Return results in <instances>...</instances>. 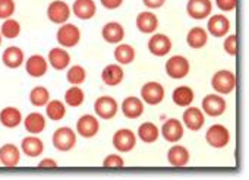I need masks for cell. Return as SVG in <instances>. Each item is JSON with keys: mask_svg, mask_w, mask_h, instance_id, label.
<instances>
[{"mask_svg": "<svg viewBox=\"0 0 249 180\" xmlns=\"http://www.w3.org/2000/svg\"><path fill=\"white\" fill-rule=\"evenodd\" d=\"M100 3L103 8H106L108 11H114L123 5V0H100Z\"/></svg>", "mask_w": 249, "mask_h": 180, "instance_id": "44", "label": "cell"}, {"mask_svg": "<svg viewBox=\"0 0 249 180\" xmlns=\"http://www.w3.org/2000/svg\"><path fill=\"white\" fill-rule=\"evenodd\" d=\"M205 141L211 148H226L230 142V132L224 125H213L205 132Z\"/></svg>", "mask_w": 249, "mask_h": 180, "instance_id": "5", "label": "cell"}, {"mask_svg": "<svg viewBox=\"0 0 249 180\" xmlns=\"http://www.w3.org/2000/svg\"><path fill=\"white\" fill-rule=\"evenodd\" d=\"M44 107L46 116L53 122H60L66 116V104L60 100H50Z\"/></svg>", "mask_w": 249, "mask_h": 180, "instance_id": "34", "label": "cell"}, {"mask_svg": "<svg viewBox=\"0 0 249 180\" xmlns=\"http://www.w3.org/2000/svg\"><path fill=\"white\" fill-rule=\"evenodd\" d=\"M182 123L185 127H188L192 132H198L202 129L204 123H205V114L202 113L201 108L196 107H185V111L182 114Z\"/></svg>", "mask_w": 249, "mask_h": 180, "instance_id": "15", "label": "cell"}, {"mask_svg": "<svg viewBox=\"0 0 249 180\" xmlns=\"http://www.w3.org/2000/svg\"><path fill=\"white\" fill-rule=\"evenodd\" d=\"M52 142H53V146L57 151L68 152V151L73 149L75 145H76V132L72 127L62 126V127L54 130Z\"/></svg>", "mask_w": 249, "mask_h": 180, "instance_id": "3", "label": "cell"}, {"mask_svg": "<svg viewBox=\"0 0 249 180\" xmlns=\"http://www.w3.org/2000/svg\"><path fill=\"white\" fill-rule=\"evenodd\" d=\"M208 43V33L202 27H194L186 34V44L194 50H201Z\"/></svg>", "mask_w": 249, "mask_h": 180, "instance_id": "29", "label": "cell"}, {"mask_svg": "<svg viewBox=\"0 0 249 180\" xmlns=\"http://www.w3.org/2000/svg\"><path fill=\"white\" fill-rule=\"evenodd\" d=\"M72 15L71 6L63 2V0H53V2L47 6V18L50 22L56 25H62L69 21Z\"/></svg>", "mask_w": 249, "mask_h": 180, "instance_id": "9", "label": "cell"}, {"mask_svg": "<svg viewBox=\"0 0 249 180\" xmlns=\"http://www.w3.org/2000/svg\"><path fill=\"white\" fill-rule=\"evenodd\" d=\"M24 127L30 135H40L41 132H44L46 126H47V120L46 116L38 113V111H33L30 113L24 120Z\"/></svg>", "mask_w": 249, "mask_h": 180, "instance_id": "27", "label": "cell"}, {"mask_svg": "<svg viewBox=\"0 0 249 180\" xmlns=\"http://www.w3.org/2000/svg\"><path fill=\"white\" fill-rule=\"evenodd\" d=\"M135 24H137V28L140 33L142 34H154L159 28V18L156 14L150 12V11H145V12H141L138 14L137 19H135Z\"/></svg>", "mask_w": 249, "mask_h": 180, "instance_id": "24", "label": "cell"}, {"mask_svg": "<svg viewBox=\"0 0 249 180\" xmlns=\"http://www.w3.org/2000/svg\"><path fill=\"white\" fill-rule=\"evenodd\" d=\"M2 41H3V37H2V34H0V47H2Z\"/></svg>", "mask_w": 249, "mask_h": 180, "instance_id": "46", "label": "cell"}, {"mask_svg": "<svg viewBox=\"0 0 249 180\" xmlns=\"http://www.w3.org/2000/svg\"><path fill=\"white\" fill-rule=\"evenodd\" d=\"M2 62L6 68L9 69H18L24 65L25 62V54L24 50L19 49L18 46H11L2 53Z\"/></svg>", "mask_w": 249, "mask_h": 180, "instance_id": "25", "label": "cell"}, {"mask_svg": "<svg viewBox=\"0 0 249 180\" xmlns=\"http://www.w3.org/2000/svg\"><path fill=\"white\" fill-rule=\"evenodd\" d=\"M47 62L54 71H65L71 65V54L63 47H54L49 52Z\"/></svg>", "mask_w": 249, "mask_h": 180, "instance_id": "22", "label": "cell"}, {"mask_svg": "<svg viewBox=\"0 0 249 180\" xmlns=\"http://www.w3.org/2000/svg\"><path fill=\"white\" fill-rule=\"evenodd\" d=\"M142 3L148 9H160L164 6L166 0H142Z\"/></svg>", "mask_w": 249, "mask_h": 180, "instance_id": "45", "label": "cell"}, {"mask_svg": "<svg viewBox=\"0 0 249 180\" xmlns=\"http://www.w3.org/2000/svg\"><path fill=\"white\" fill-rule=\"evenodd\" d=\"M213 12V2L211 0H188L186 3V14L196 21H202L208 18Z\"/></svg>", "mask_w": 249, "mask_h": 180, "instance_id": "14", "label": "cell"}, {"mask_svg": "<svg viewBox=\"0 0 249 180\" xmlns=\"http://www.w3.org/2000/svg\"><path fill=\"white\" fill-rule=\"evenodd\" d=\"M226 108H227L226 100L220 94H217V92L205 95L202 98V101H201L202 113L210 116V117H220L226 111Z\"/></svg>", "mask_w": 249, "mask_h": 180, "instance_id": "8", "label": "cell"}, {"mask_svg": "<svg viewBox=\"0 0 249 180\" xmlns=\"http://www.w3.org/2000/svg\"><path fill=\"white\" fill-rule=\"evenodd\" d=\"M101 37L108 44H119L124 38V28L119 22H107L101 30Z\"/></svg>", "mask_w": 249, "mask_h": 180, "instance_id": "28", "label": "cell"}, {"mask_svg": "<svg viewBox=\"0 0 249 180\" xmlns=\"http://www.w3.org/2000/svg\"><path fill=\"white\" fill-rule=\"evenodd\" d=\"M37 167H38L40 170H56V168L59 167V164H57V161L53 160V158H44V160H41V161L38 162Z\"/></svg>", "mask_w": 249, "mask_h": 180, "instance_id": "43", "label": "cell"}, {"mask_svg": "<svg viewBox=\"0 0 249 180\" xmlns=\"http://www.w3.org/2000/svg\"><path fill=\"white\" fill-rule=\"evenodd\" d=\"M100 132V120L97 116L84 114L76 122V133L82 138H94Z\"/></svg>", "mask_w": 249, "mask_h": 180, "instance_id": "13", "label": "cell"}, {"mask_svg": "<svg viewBox=\"0 0 249 180\" xmlns=\"http://www.w3.org/2000/svg\"><path fill=\"white\" fill-rule=\"evenodd\" d=\"M160 135L170 144L179 142L185 135V126L179 119H169L160 127Z\"/></svg>", "mask_w": 249, "mask_h": 180, "instance_id": "11", "label": "cell"}, {"mask_svg": "<svg viewBox=\"0 0 249 180\" xmlns=\"http://www.w3.org/2000/svg\"><path fill=\"white\" fill-rule=\"evenodd\" d=\"M114 60L116 63H119L120 66H126L131 65L135 57H137V52L131 44H124V43H119L113 52Z\"/></svg>", "mask_w": 249, "mask_h": 180, "instance_id": "30", "label": "cell"}, {"mask_svg": "<svg viewBox=\"0 0 249 180\" xmlns=\"http://www.w3.org/2000/svg\"><path fill=\"white\" fill-rule=\"evenodd\" d=\"M0 34H2V37L6 40L18 38L21 34V24L14 18H8L3 21L2 27H0Z\"/></svg>", "mask_w": 249, "mask_h": 180, "instance_id": "37", "label": "cell"}, {"mask_svg": "<svg viewBox=\"0 0 249 180\" xmlns=\"http://www.w3.org/2000/svg\"><path fill=\"white\" fill-rule=\"evenodd\" d=\"M85 79H87V71L81 65L71 66L66 72V81L71 85H81L85 82Z\"/></svg>", "mask_w": 249, "mask_h": 180, "instance_id": "38", "label": "cell"}, {"mask_svg": "<svg viewBox=\"0 0 249 180\" xmlns=\"http://www.w3.org/2000/svg\"><path fill=\"white\" fill-rule=\"evenodd\" d=\"M189 160H191V154L188 148L183 145H179L178 142L173 146H170L167 151V161L172 167H176V168L186 167L189 164Z\"/></svg>", "mask_w": 249, "mask_h": 180, "instance_id": "19", "label": "cell"}, {"mask_svg": "<svg viewBox=\"0 0 249 180\" xmlns=\"http://www.w3.org/2000/svg\"><path fill=\"white\" fill-rule=\"evenodd\" d=\"M17 11L15 0H0V19L12 18V15Z\"/></svg>", "mask_w": 249, "mask_h": 180, "instance_id": "40", "label": "cell"}, {"mask_svg": "<svg viewBox=\"0 0 249 180\" xmlns=\"http://www.w3.org/2000/svg\"><path fill=\"white\" fill-rule=\"evenodd\" d=\"M24 63H25V71L31 78H41L49 71V62L41 54H33Z\"/></svg>", "mask_w": 249, "mask_h": 180, "instance_id": "20", "label": "cell"}, {"mask_svg": "<svg viewBox=\"0 0 249 180\" xmlns=\"http://www.w3.org/2000/svg\"><path fill=\"white\" fill-rule=\"evenodd\" d=\"M21 152L31 158L40 157L44 152V142L37 135H28L21 141Z\"/></svg>", "mask_w": 249, "mask_h": 180, "instance_id": "26", "label": "cell"}, {"mask_svg": "<svg viewBox=\"0 0 249 180\" xmlns=\"http://www.w3.org/2000/svg\"><path fill=\"white\" fill-rule=\"evenodd\" d=\"M71 11L78 19L88 21L92 19L97 14V5L94 0H75Z\"/></svg>", "mask_w": 249, "mask_h": 180, "instance_id": "21", "label": "cell"}, {"mask_svg": "<svg viewBox=\"0 0 249 180\" xmlns=\"http://www.w3.org/2000/svg\"><path fill=\"white\" fill-rule=\"evenodd\" d=\"M230 31V21L226 15H210L207 22V33L215 38H223Z\"/></svg>", "mask_w": 249, "mask_h": 180, "instance_id": "12", "label": "cell"}, {"mask_svg": "<svg viewBox=\"0 0 249 180\" xmlns=\"http://www.w3.org/2000/svg\"><path fill=\"white\" fill-rule=\"evenodd\" d=\"M28 98L34 107H44L50 101V91L46 87H34L30 91Z\"/></svg>", "mask_w": 249, "mask_h": 180, "instance_id": "36", "label": "cell"}, {"mask_svg": "<svg viewBox=\"0 0 249 180\" xmlns=\"http://www.w3.org/2000/svg\"><path fill=\"white\" fill-rule=\"evenodd\" d=\"M123 79H124V72L119 63L107 65L101 72V81L107 87H117L123 82Z\"/></svg>", "mask_w": 249, "mask_h": 180, "instance_id": "23", "label": "cell"}, {"mask_svg": "<svg viewBox=\"0 0 249 180\" xmlns=\"http://www.w3.org/2000/svg\"><path fill=\"white\" fill-rule=\"evenodd\" d=\"M223 49L229 56H236L237 53V37L234 34H227L223 41Z\"/></svg>", "mask_w": 249, "mask_h": 180, "instance_id": "41", "label": "cell"}, {"mask_svg": "<svg viewBox=\"0 0 249 180\" xmlns=\"http://www.w3.org/2000/svg\"><path fill=\"white\" fill-rule=\"evenodd\" d=\"M22 120H24L22 113L17 107H5L2 111H0V123L8 129L18 127L22 123Z\"/></svg>", "mask_w": 249, "mask_h": 180, "instance_id": "32", "label": "cell"}, {"mask_svg": "<svg viewBox=\"0 0 249 180\" xmlns=\"http://www.w3.org/2000/svg\"><path fill=\"white\" fill-rule=\"evenodd\" d=\"M21 161V148L15 144H5L0 146V165L6 168H15Z\"/></svg>", "mask_w": 249, "mask_h": 180, "instance_id": "18", "label": "cell"}, {"mask_svg": "<svg viewBox=\"0 0 249 180\" xmlns=\"http://www.w3.org/2000/svg\"><path fill=\"white\" fill-rule=\"evenodd\" d=\"M120 110H122L123 116L126 117V119L135 120V119H140L144 114L145 104L138 97H126L122 101Z\"/></svg>", "mask_w": 249, "mask_h": 180, "instance_id": "17", "label": "cell"}, {"mask_svg": "<svg viewBox=\"0 0 249 180\" xmlns=\"http://www.w3.org/2000/svg\"><path fill=\"white\" fill-rule=\"evenodd\" d=\"M173 44L166 34H153L148 40V50L156 57H164L170 53Z\"/></svg>", "mask_w": 249, "mask_h": 180, "instance_id": "16", "label": "cell"}, {"mask_svg": "<svg viewBox=\"0 0 249 180\" xmlns=\"http://www.w3.org/2000/svg\"><path fill=\"white\" fill-rule=\"evenodd\" d=\"M164 97H166V91L160 82L150 81L145 82L141 88V100L147 106H159L163 103Z\"/></svg>", "mask_w": 249, "mask_h": 180, "instance_id": "6", "label": "cell"}, {"mask_svg": "<svg viewBox=\"0 0 249 180\" xmlns=\"http://www.w3.org/2000/svg\"><path fill=\"white\" fill-rule=\"evenodd\" d=\"M211 88L220 95H229L236 88V75L229 69L217 71L211 78Z\"/></svg>", "mask_w": 249, "mask_h": 180, "instance_id": "1", "label": "cell"}, {"mask_svg": "<svg viewBox=\"0 0 249 180\" xmlns=\"http://www.w3.org/2000/svg\"><path fill=\"white\" fill-rule=\"evenodd\" d=\"M137 138H140L145 144H154L160 138V129L153 122H144L137 130Z\"/></svg>", "mask_w": 249, "mask_h": 180, "instance_id": "33", "label": "cell"}, {"mask_svg": "<svg viewBox=\"0 0 249 180\" xmlns=\"http://www.w3.org/2000/svg\"><path fill=\"white\" fill-rule=\"evenodd\" d=\"M237 0H215V5L221 12H233L236 9Z\"/></svg>", "mask_w": 249, "mask_h": 180, "instance_id": "42", "label": "cell"}, {"mask_svg": "<svg viewBox=\"0 0 249 180\" xmlns=\"http://www.w3.org/2000/svg\"><path fill=\"white\" fill-rule=\"evenodd\" d=\"M164 69H166V73H167L169 78H172V79H183L191 72V63H189V60L186 57H183L180 54H175L166 62Z\"/></svg>", "mask_w": 249, "mask_h": 180, "instance_id": "4", "label": "cell"}, {"mask_svg": "<svg viewBox=\"0 0 249 180\" xmlns=\"http://www.w3.org/2000/svg\"><path fill=\"white\" fill-rule=\"evenodd\" d=\"M103 167L107 170H119L124 167V160L119 154H108L103 160Z\"/></svg>", "mask_w": 249, "mask_h": 180, "instance_id": "39", "label": "cell"}, {"mask_svg": "<svg viewBox=\"0 0 249 180\" xmlns=\"http://www.w3.org/2000/svg\"><path fill=\"white\" fill-rule=\"evenodd\" d=\"M56 40L63 49H73L81 41V30L69 22H65L59 27L56 33Z\"/></svg>", "mask_w": 249, "mask_h": 180, "instance_id": "2", "label": "cell"}, {"mask_svg": "<svg viewBox=\"0 0 249 180\" xmlns=\"http://www.w3.org/2000/svg\"><path fill=\"white\" fill-rule=\"evenodd\" d=\"M137 135L134 130L131 129H119L117 132H114L113 138H111V144L114 146L116 151L119 152H131L135 146H137Z\"/></svg>", "mask_w": 249, "mask_h": 180, "instance_id": "7", "label": "cell"}, {"mask_svg": "<svg viewBox=\"0 0 249 180\" xmlns=\"http://www.w3.org/2000/svg\"><path fill=\"white\" fill-rule=\"evenodd\" d=\"M85 101V92L79 85H72L65 92V104L69 107H79Z\"/></svg>", "mask_w": 249, "mask_h": 180, "instance_id": "35", "label": "cell"}, {"mask_svg": "<svg viewBox=\"0 0 249 180\" xmlns=\"http://www.w3.org/2000/svg\"><path fill=\"white\" fill-rule=\"evenodd\" d=\"M172 100L178 107H189L192 106L194 100H195V92L191 87L188 85H180L178 88L173 90L172 92Z\"/></svg>", "mask_w": 249, "mask_h": 180, "instance_id": "31", "label": "cell"}, {"mask_svg": "<svg viewBox=\"0 0 249 180\" xmlns=\"http://www.w3.org/2000/svg\"><path fill=\"white\" fill-rule=\"evenodd\" d=\"M117 110H119V104L117 101L110 97V95H103V97H98L94 103V111H95V116L98 119H103V120H110L113 119L116 114H117Z\"/></svg>", "mask_w": 249, "mask_h": 180, "instance_id": "10", "label": "cell"}]
</instances>
